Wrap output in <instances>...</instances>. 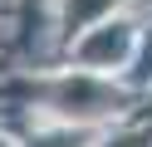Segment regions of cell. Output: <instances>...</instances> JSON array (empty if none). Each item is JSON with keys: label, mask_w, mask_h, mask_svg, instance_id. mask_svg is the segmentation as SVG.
Returning a JSON list of instances; mask_svg holds the SVG:
<instances>
[{"label": "cell", "mask_w": 152, "mask_h": 147, "mask_svg": "<svg viewBox=\"0 0 152 147\" xmlns=\"http://www.w3.org/2000/svg\"><path fill=\"white\" fill-rule=\"evenodd\" d=\"M113 103V93L98 83V78H64L59 88H54V108L59 113H103V108Z\"/></svg>", "instance_id": "obj_1"}, {"label": "cell", "mask_w": 152, "mask_h": 147, "mask_svg": "<svg viewBox=\"0 0 152 147\" xmlns=\"http://www.w3.org/2000/svg\"><path fill=\"white\" fill-rule=\"evenodd\" d=\"M113 0H69V20H88V15H98V10H108Z\"/></svg>", "instance_id": "obj_2"}, {"label": "cell", "mask_w": 152, "mask_h": 147, "mask_svg": "<svg viewBox=\"0 0 152 147\" xmlns=\"http://www.w3.org/2000/svg\"><path fill=\"white\" fill-rule=\"evenodd\" d=\"M30 147H83V137L79 132H49V137H39V142H30Z\"/></svg>", "instance_id": "obj_3"}, {"label": "cell", "mask_w": 152, "mask_h": 147, "mask_svg": "<svg viewBox=\"0 0 152 147\" xmlns=\"http://www.w3.org/2000/svg\"><path fill=\"white\" fill-rule=\"evenodd\" d=\"M108 147H147V137H142V132H128V137H118V142H108Z\"/></svg>", "instance_id": "obj_4"}]
</instances>
